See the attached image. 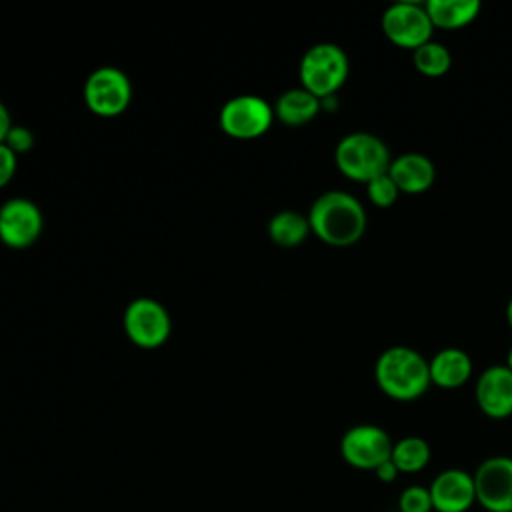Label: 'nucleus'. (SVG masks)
<instances>
[{
  "label": "nucleus",
  "instance_id": "1",
  "mask_svg": "<svg viewBox=\"0 0 512 512\" xmlns=\"http://www.w3.org/2000/svg\"><path fill=\"white\" fill-rule=\"evenodd\" d=\"M310 230L330 246H352L366 230L364 206L344 190L320 194L308 212Z\"/></svg>",
  "mask_w": 512,
  "mask_h": 512
},
{
  "label": "nucleus",
  "instance_id": "2",
  "mask_svg": "<svg viewBox=\"0 0 512 512\" xmlns=\"http://www.w3.org/2000/svg\"><path fill=\"white\" fill-rule=\"evenodd\" d=\"M374 378L386 396L402 402L420 398L432 384L428 360L408 346L386 348L376 360Z\"/></svg>",
  "mask_w": 512,
  "mask_h": 512
},
{
  "label": "nucleus",
  "instance_id": "3",
  "mask_svg": "<svg viewBox=\"0 0 512 512\" xmlns=\"http://www.w3.org/2000/svg\"><path fill=\"white\" fill-rule=\"evenodd\" d=\"M334 160L346 178L364 184L386 174L392 162L386 142L368 132L346 134L336 144Z\"/></svg>",
  "mask_w": 512,
  "mask_h": 512
},
{
  "label": "nucleus",
  "instance_id": "4",
  "mask_svg": "<svg viewBox=\"0 0 512 512\" xmlns=\"http://www.w3.org/2000/svg\"><path fill=\"white\" fill-rule=\"evenodd\" d=\"M298 74L302 88L316 98L334 96L348 76V56L338 44H314L304 52Z\"/></svg>",
  "mask_w": 512,
  "mask_h": 512
},
{
  "label": "nucleus",
  "instance_id": "5",
  "mask_svg": "<svg viewBox=\"0 0 512 512\" xmlns=\"http://www.w3.org/2000/svg\"><path fill=\"white\" fill-rule=\"evenodd\" d=\"M132 98V86L128 76L114 68L102 66L94 70L84 84V102L96 116L114 118L120 116Z\"/></svg>",
  "mask_w": 512,
  "mask_h": 512
},
{
  "label": "nucleus",
  "instance_id": "6",
  "mask_svg": "<svg viewBox=\"0 0 512 512\" xmlns=\"http://www.w3.org/2000/svg\"><path fill=\"white\" fill-rule=\"evenodd\" d=\"M220 128L238 140H252L268 132L274 110L266 100L254 94H242L228 100L220 110Z\"/></svg>",
  "mask_w": 512,
  "mask_h": 512
},
{
  "label": "nucleus",
  "instance_id": "7",
  "mask_svg": "<svg viewBox=\"0 0 512 512\" xmlns=\"http://www.w3.org/2000/svg\"><path fill=\"white\" fill-rule=\"evenodd\" d=\"M172 330L168 310L152 298H136L124 310V332L140 348L162 346Z\"/></svg>",
  "mask_w": 512,
  "mask_h": 512
},
{
  "label": "nucleus",
  "instance_id": "8",
  "mask_svg": "<svg viewBox=\"0 0 512 512\" xmlns=\"http://www.w3.org/2000/svg\"><path fill=\"white\" fill-rule=\"evenodd\" d=\"M382 30L392 44L416 50L418 46L432 40L434 26L424 4L396 2L384 10Z\"/></svg>",
  "mask_w": 512,
  "mask_h": 512
},
{
  "label": "nucleus",
  "instance_id": "9",
  "mask_svg": "<svg viewBox=\"0 0 512 512\" xmlns=\"http://www.w3.org/2000/svg\"><path fill=\"white\" fill-rule=\"evenodd\" d=\"M342 458L358 470H376L392 454L388 432L374 424H358L344 432L340 440Z\"/></svg>",
  "mask_w": 512,
  "mask_h": 512
},
{
  "label": "nucleus",
  "instance_id": "10",
  "mask_svg": "<svg viewBox=\"0 0 512 512\" xmlns=\"http://www.w3.org/2000/svg\"><path fill=\"white\" fill-rule=\"evenodd\" d=\"M476 502L488 512H512V458L490 456L472 474Z\"/></svg>",
  "mask_w": 512,
  "mask_h": 512
},
{
  "label": "nucleus",
  "instance_id": "11",
  "mask_svg": "<svg viewBox=\"0 0 512 512\" xmlns=\"http://www.w3.org/2000/svg\"><path fill=\"white\" fill-rule=\"evenodd\" d=\"M42 232V212L26 198H12L0 206V240L10 248L32 246Z\"/></svg>",
  "mask_w": 512,
  "mask_h": 512
},
{
  "label": "nucleus",
  "instance_id": "12",
  "mask_svg": "<svg viewBox=\"0 0 512 512\" xmlns=\"http://www.w3.org/2000/svg\"><path fill=\"white\" fill-rule=\"evenodd\" d=\"M474 396L488 418L512 416V370L506 364L488 366L476 380Z\"/></svg>",
  "mask_w": 512,
  "mask_h": 512
},
{
  "label": "nucleus",
  "instance_id": "13",
  "mask_svg": "<svg viewBox=\"0 0 512 512\" xmlns=\"http://www.w3.org/2000/svg\"><path fill=\"white\" fill-rule=\"evenodd\" d=\"M428 490L434 512H466L476 502L474 478L460 468H448L436 474Z\"/></svg>",
  "mask_w": 512,
  "mask_h": 512
},
{
  "label": "nucleus",
  "instance_id": "14",
  "mask_svg": "<svg viewBox=\"0 0 512 512\" xmlns=\"http://www.w3.org/2000/svg\"><path fill=\"white\" fill-rule=\"evenodd\" d=\"M388 174L396 182L400 192L420 194L434 184L436 168L428 156L418 152H406L390 162Z\"/></svg>",
  "mask_w": 512,
  "mask_h": 512
},
{
  "label": "nucleus",
  "instance_id": "15",
  "mask_svg": "<svg viewBox=\"0 0 512 512\" xmlns=\"http://www.w3.org/2000/svg\"><path fill=\"white\" fill-rule=\"evenodd\" d=\"M430 366V380L438 388H460L468 382L472 374V360L460 348H442L434 354L428 362Z\"/></svg>",
  "mask_w": 512,
  "mask_h": 512
},
{
  "label": "nucleus",
  "instance_id": "16",
  "mask_svg": "<svg viewBox=\"0 0 512 512\" xmlns=\"http://www.w3.org/2000/svg\"><path fill=\"white\" fill-rule=\"evenodd\" d=\"M322 110L320 98L310 94L304 88H292L280 94L274 106V114L286 124V126H302L310 122L318 112Z\"/></svg>",
  "mask_w": 512,
  "mask_h": 512
},
{
  "label": "nucleus",
  "instance_id": "17",
  "mask_svg": "<svg viewBox=\"0 0 512 512\" xmlns=\"http://www.w3.org/2000/svg\"><path fill=\"white\" fill-rule=\"evenodd\" d=\"M424 8L432 26L462 28L478 16L482 4L478 0H428Z\"/></svg>",
  "mask_w": 512,
  "mask_h": 512
},
{
  "label": "nucleus",
  "instance_id": "18",
  "mask_svg": "<svg viewBox=\"0 0 512 512\" xmlns=\"http://www.w3.org/2000/svg\"><path fill=\"white\" fill-rule=\"evenodd\" d=\"M310 234V222L308 216H302L294 210H282L268 222V236L274 244L292 248L306 240Z\"/></svg>",
  "mask_w": 512,
  "mask_h": 512
},
{
  "label": "nucleus",
  "instance_id": "19",
  "mask_svg": "<svg viewBox=\"0 0 512 512\" xmlns=\"http://www.w3.org/2000/svg\"><path fill=\"white\" fill-rule=\"evenodd\" d=\"M390 460L404 474H414L430 462V444L420 436H406L392 444Z\"/></svg>",
  "mask_w": 512,
  "mask_h": 512
},
{
  "label": "nucleus",
  "instance_id": "20",
  "mask_svg": "<svg viewBox=\"0 0 512 512\" xmlns=\"http://www.w3.org/2000/svg\"><path fill=\"white\" fill-rule=\"evenodd\" d=\"M412 60L416 70H420L426 76H442L444 72L450 70V64H452L450 50L444 44L434 40H428L426 44L418 46L414 50Z\"/></svg>",
  "mask_w": 512,
  "mask_h": 512
},
{
  "label": "nucleus",
  "instance_id": "21",
  "mask_svg": "<svg viewBox=\"0 0 512 512\" xmlns=\"http://www.w3.org/2000/svg\"><path fill=\"white\" fill-rule=\"evenodd\" d=\"M368 188V198L374 206H380V208H388L396 202L400 190L396 186V182L390 178V174H382V176H376L374 180H370L366 184Z\"/></svg>",
  "mask_w": 512,
  "mask_h": 512
},
{
  "label": "nucleus",
  "instance_id": "22",
  "mask_svg": "<svg viewBox=\"0 0 512 512\" xmlns=\"http://www.w3.org/2000/svg\"><path fill=\"white\" fill-rule=\"evenodd\" d=\"M398 510L400 512H434L430 490L420 484L404 488L398 498Z\"/></svg>",
  "mask_w": 512,
  "mask_h": 512
},
{
  "label": "nucleus",
  "instance_id": "23",
  "mask_svg": "<svg viewBox=\"0 0 512 512\" xmlns=\"http://www.w3.org/2000/svg\"><path fill=\"white\" fill-rule=\"evenodd\" d=\"M4 144H6L14 154H18V152H28V150L32 148V144H34V136H32V132H30L28 128H24V126H12L10 132H8V136H6V140H4Z\"/></svg>",
  "mask_w": 512,
  "mask_h": 512
},
{
  "label": "nucleus",
  "instance_id": "24",
  "mask_svg": "<svg viewBox=\"0 0 512 512\" xmlns=\"http://www.w3.org/2000/svg\"><path fill=\"white\" fill-rule=\"evenodd\" d=\"M14 172H16V154L6 144H0V188L12 180Z\"/></svg>",
  "mask_w": 512,
  "mask_h": 512
},
{
  "label": "nucleus",
  "instance_id": "25",
  "mask_svg": "<svg viewBox=\"0 0 512 512\" xmlns=\"http://www.w3.org/2000/svg\"><path fill=\"white\" fill-rule=\"evenodd\" d=\"M374 472H376V478L382 482H394L396 476L400 474V470L396 468V464L390 458L386 462H382Z\"/></svg>",
  "mask_w": 512,
  "mask_h": 512
},
{
  "label": "nucleus",
  "instance_id": "26",
  "mask_svg": "<svg viewBox=\"0 0 512 512\" xmlns=\"http://www.w3.org/2000/svg\"><path fill=\"white\" fill-rule=\"evenodd\" d=\"M12 128V120H10V114H8V108L0 102V144H4L8 132Z\"/></svg>",
  "mask_w": 512,
  "mask_h": 512
},
{
  "label": "nucleus",
  "instance_id": "27",
  "mask_svg": "<svg viewBox=\"0 0 512 512\" xmlns=\"http://www.w3.org/2000/svg\"><path fill=\"white\" fill-rule=\"evenodd\" d=\"M506 320H508V326L512 328V298L506 304Z\"/></svg>",
  "mask_w": 512,
  "mask_h": 512
},
{
  "label": "nucleus",
  "instance_id": "28",
  "mask_svg": "<svg viewBox=\"0 0 512 512\" xmlns=\"http://www.w3.org/2000/svg\"><path fill=\"white\" fill-rule=\"evenodd\" d=\"M506 366L512 370V346H510V350H508V356H506Z\"/></svg>",
  "mask_w": 512,
  "mask_h": 512
}]
</instances>
